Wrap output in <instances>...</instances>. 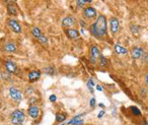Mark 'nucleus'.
I'll list each match as a JSON object with an SVG mask.
<instances>
[{
	"label": "nucleus",
	"instance_id": "nucleus-20",
	"mask_svg": "<svg viewBox=\"0 0 148 125\" xmlns=\"http://www.w3.org/2000/svg\"><path fill=\"white\" fill-rule=\"evenodd\" d=\"M32 33H33V35H34L36 38L39 37L40 33H42V31H40V29H39V28H37V27H35V28H33V29H32Z\"/></svg>",
	"mask_w": 148,
	"mask_h": 125
},
{
	"label": "nucleus",
	"instance_id": "nucleus-21",
	"mask_svg": "<svg viewBox=\"0 0 148 125\" xmlns=\"http://www.w3.org/2000/svg\"><path fill=\"white\" fill-rule=\"evenodd\" d=\"M130 30H131V33H134V35H138V33H139V28H138V26L136 25H131Z\"/></svg>",
	"mask_w": 148,
	"mask_h": 125
},
{
	"label": "nucleus",
	"instance_id": "nucleus-10",
	"mask_svg": "<svg viewBox=\"0 0 148 125\" xmlns=\"http://www.w3.org/2000/svg\"><path fill=\"white\" fill-rule=\"evenodd\" d=\"M7 3H8V7H7V9H8V13L10 14V15H13V16L17 15L18 11H17V8H16V5H14V2L13 1H8Z\"/></svg>",
	"mask_w": 148,
	"mask_h": 125
},
{
	"label": "nucleus",
	"instance_id": "nucleus-33",
	"mask_svg": "<svg viewBox=\"0 0 148 125\" xmlns=\"http://www.w3.org/2000/svg\"><path fill=\"white\" fill-rule=\"evenodd\" d=\"M100 105V107H105V105H103V103H100V105Z\"/></svg>",
	"mask_w": 148,
	"mask_h": 125
},
{
	"label": "nucleus",
	"instance_id": "nucleus-31",
	"mask_svg": "<svg viewBox=\"0 0 148 125\" xmlns=\"http://www.w3.org/2000/svg\"><path fill=\"white\" fill-rule=\"evenodd\" d=\"M142 125H148L147 120H143V123H142Z\"/></svg>",
	"mask_w": 148,
	"mask_h": 125
},
{
	"label": "nucleus",
	"instance_id": "nucleus-3",
	"mask_svg": "<svg viewBox=\"0 0 148 125\" xmlns=\"http://www.w3.org/2000/svg\"><path fill=\"white\" fill-rule=\"evenodd\" d=\"M9 94H10V97L13 98L14 100H22V92H21L19 89L11 87L9 89Z\"/></svg>",
	"mask_w": 148,
	"mask_h": 125
},
{
	"label": "nucleus",
	"instance_id": "nucleus-11",
	"mask_svg": "<svg viewBox=\"0 0 148 125\" xmlns=\"http://www.w3.org/2000/svg\"><path fill=\"white\" fill-rule=\"evenodd\" d=\"M65 33H66V35H67V37L69 38H72V40L77 38L79 37V32H78L76 29H68V30H66Z\"/></svg>",
	"mask_w": 148,
	"mask_h": 125
},
{
	"label": "nucleus",
	"instance_id": "nucleus-32",
	"mask_svg": "<svg viewBox=\"0 0 148 125\" xmlns=\"http://www.w3.org/2000/svg\"><path fill=\"white\" fill-rule=\"evenodd\" d=\"M145 81H146V83L148 84V75H146V77H145Z\"/></svg>",
	"mask_w": 148,
	"mask_h": 125
},
{
	"label": "nucleus",
	"instance_id": "nucleus-7",
	"mask_svg": "<svg viewBox=\"0 0 148 125\" xmlns=\"http://www.w3.org/2000/svg\"><path fill=\"white\" fill-rule=\"evenodd\" d=\"M5 67L7 71L10 72V73H15L17 71V65H16L15 62H13L12 60H7L5 62Z\"/></svg>",
	"mask_w": 148,
	"mask_h": 125
},
{
	"label": "nucleus",
	"instance_id": "nucleus-24",
	"mask_svg": "<svg viewBox=\"0 0 148 125\" xmlns=\"http://www.w3.org/2000/svg\"><path fill=\"white\" fill-rule=\"evenodd\" d=\"M131 111H132V113L134 115H140V110L137 109V107H131Z\"/></svg>",
	"mask_w": 148,
	"mask_h": 125
},
{
	"label": "nucleus",
	"instance_id": "nucleus-25",
	"mask_svg": "<svg viewBox=\"0 0 148 125\" xmlns=\"http://www.w3.org/2000/svg\"><path fill=\"white\" fill-rule=\"evenodd\" d=\"M92 1H77V5L80 7H83L86 3H91Z\"/></svg>",
	"mask_w": 148,
	"mask_h": 125
},
{
	"label": "nucleus",
	"instance_id": "nucleus-12",
	"mask_svg": "<svg viewBox=\"0 0 148 125\" xmlns=\"http://www.w3.org/2000/svg\"><path fill=\"white\" fill-rule=\"evenodd\" d=\"M3 49L4 51L7 52H14L17 50V46H16V44L14 42H7V44H4Z\"/></svg>",
	"mask_w": 148,
	"mask_h": 125
},
{
	"label": "nucleus",
	"instance_id": "nucleus-4",
	"mask_svg": "<svg viewBox=\"0 0 148 125\" xmlns=\"http://www.w3.org/2000/svg\"><path fill=\"white\" fill-rule=\"evenodd\" d=\"M110 28H111V32L113 33H116L119 32V29H120V23H119V20L116 18H113L110 19Z\"/></svg>",
	"mask_w": 148,
	"mask_h": 125
},
{
	"label": "nucleus",
	"instance_id": "nucleus-26",
	"mask_svg": "<svg viewBox=\"0 0 148 125\" xmlns=\"http://www.w3.org/2000/svg\"><path fill=\"white\" fill-rule=\"evenodd\" d=\"M99 58H100V60H101V65H103V66L106 65V64H107V60H106V58H105L104 56H102V55L99 57Z\"/></svg>",
	"mask_w": 148,
	"mask_h": 125
},
{
	"label": "nucleus",
	"instance_id": "nucleus-29",
	"mask_svg": "<svg viewBox=\"0 0 148 125\" xmlns=\"http://www.w3.org/2000/svg\"><path fill=\"white\" fill-rule=\"evenodd\" d=\"M105 114V112H104V110H101V111L99 112V114H98V117L99 118H101V117H103V115Z\"/></svg>",
	"mask_w": 148,
	"mask_h": 125
},
{
	"label": "nucleus",
	"instance_id": "nucleus-23",
	"mask_svg": "<svg viewBox=\"0 0 148 125\" xmlns=\"http://www.w3.org/2000/svg\"><path fill=\"white\" fill-rule=\"evenodd\" d=\"M93 86H95V84H94V82H93L91 79H90V80L87 82V87H88V89H89L91 93H93V89H92Z\"/></svg>",
	"mask_w": 148,
	"mask_h": 125
},
{
	"label": "nucleus",
	"instance_id": "nucleus-28",
	"mask_svg": "<svg viewBox=\"0 0 148 125\" xmlns=\"http://www.w3.org/2000/svg\"><path fill=\"white\" fill-rule=\"evenodd\" d=\"M49 100H51V102H56V95H51V97H49Z\"/></svg>",
	"mask_w": 148,
	"mask_h": 125
},
{
	"label": "nucleus",
	"instance_id": "nucleus-16",
	"mask_svg": "<svg viewBox=\"0 0 148 125\" xmlns=\"http://www.w3.org/2000/svg\"><path fill=\"white\" fill-rule=\"evenodd\" d=\"M114 51H116L118 54H123V55H125V54H126L128 52L127 49L125 48V47H123L120 44H116V45H114Z\"/></svg>",
	"mask_w": 148,
	"mask_h": 125
},
{
	"label": "nucleus",
	"instance_id": "nucleus-1",
	"mask_svg": "<svg viewBox=\"0 0 148 125\" xmlns=\"http://www.w3.org/2000/svg\"><path fill=\"white\" fill-rule=\"evenodd\" d=\"M90 33L94 37L101 38L106 35L107 33V20L105 16H99L97 21L90 27Z\"/></svg>",
	"mask_w": 148,
	"mask_h": 125
},
{
	"label": "nucleus",
	"instance_id": "nucleus-5",
	"mask_svg": "<svg viewBox=\"0 0 148 125\" xmlns=\"http://www.w3.org/2000/svg\"><path fill=\"white\" fill-rule=\"evenodd\" d=\"M83 15L87 19H93L97 15V11L93 7H87L83 10Z\"/></svg>",
	"mask_w": 148,
	"mask_h": 125
},
{
	"label": "nucleus",
	"instance_id": "nucleus-30",
	"mask_svg": "<svg viewBox=\"0 0 148 125\" xmlns=\"http://www.w3.org/2000/svg\"><path fill=\"white\" fill-rule=\"evenodd\" d=\"M97 90L98 91H103V89H102L101 86H97Z\"/></svg>",
	"mask_w": 148,
	"mask_h": 125
},
{
	"label": "nucleus",
	"instance_id": "nucleus-2",
	"mask_svg": "<svg viewBox=\"0 0 148 125\" xmlns=\"http://www.w3.org/2000/svg\"><path fill=\"white\" fill-rule=\"evenodd\" d=\"M25 120V113L20 109H17L12 113L11 121L14 125H21Z\"/></svg>",
	"mask_w": 148,
	"mask_h": 125
},
{
	"label": "nucleus",
	"instance_id": "nucleus-6",
	"mask_svg": "<svg viewBox=\"0 0 148 125\" xmlns=\"http://www.w3.org/2000/svg\"><path fill=\"white\" fill-rule=\"evenodd\" d=\"M9 27L12 29V31L15 33H21L22 32V28H21L20 24H19L16 20H8Z\"/></svg>",
	"mask_w": 148,
	"mask_h": 125
},
{
	"label": "nucleus",
	"instance_id": "nucleus-15",
	"mask_svg": "<svg viewBox=\"0 0 148 125\" xmlns=\"http://www.w3.org/2000/svg\"><path fill=\"white\" fill-rule=\"evenodd\" d=\"M74 24H75V20H74V18H72V17H66L62 21L63 27H71Z\"/></svg>",
	"mask_w": 148,
	"mask_h": 125
},
{
	"label": "nucleus",
	"instance_id": "nucleus-19",
	"mask_svg": "<svg viewBox=\"0 0 148 125\" xmlns=\"http://www.w3.org/2000/svg\"><path fill=\"white\" fill-rule=\"evenodd\" d=\"M65 120V116L61 113H57L56 115V122H63Z\"/></svg>",
	"mask_w": 148,
	"mask_h": 125
},
{
	"label": "nucleus",
	"instance_id": "nucleus-14",
	"mask_svg": "<svg viewBox=\"0 0 148 125\" xmlns=\"http://www.w3.org/2000/svg\"><path fill=\"white\" fill-rule=\"evenodd\" d=\"M101 56L100 54V50L97 46H92L91 47V58L93 60V62H96V59L98 57Z\"/></svg>",
	"mask_w": 148,
	"mask_h": 125
},
{
	"label": "nucleus",
	"instance_id": "nucleus-22",
	"mask_svg": "<svg viewBox=\"0 0 148 125\" xmlns=\"http://www.w3.org/2000/svg\"><path fill=\"white\" fill-rule=\"evenodd\" d=\"M45 73L49 74V75H53L54 69L52 68V67H47V68H45Z\"/></svg>",
	"mask_w": 148,
	"mask_h": 125
},
{
	"label": "nucleus",
	"instance_id": "nucleus-27",
	"mask_svg": "<svg viewBox=\"0 0 148 125\" xmlns=\"http://www.w3.org/2000/svg\"><path fill=\"white\" fill-rule=\"evenodd\" d=\"M95 105H96V98H93L92 100H90V105H91L92 107H95Z\"/></svg>",
	"mask_w": 148,
	"mask_h": 125
},
{
	"label": "nucleus",
	"instance_id": "nucleus-13",
	"mask_svg": "<svg viewBox=\"0 0 148 125\" xmlns=\"http://www.w3.org/2000/svg\"><path fill=\"white\" fill-rule=\"evenodd\" d=\"M29 80H30L31 82H35L37 80H39L40 77V72L38 71V70H35V71H32L29 73Z\"/></svg>",
	"mask_w": 148,
	"mask_h": 125
},
{
	"label": "nucleus",
	"instance_id": "nucleus-8",
	"mask_svg": "<svg viewBox=\"0 0 148 125\" xmlns=\"http://www.w3.org/2000/svg\"><path fill=\"white\" fill-rule=\"evenodd\" d=\"M143 54H144L143 53V49L140 48V47H134V48H132V50H131V57L133 59L140 58Z\"/></svg>",
	"mask_w": 148,
	"mask_h": 125
},
{
	"label": "nucleus",
	"instance_id": "nucleus-17",
	"mask_svg": "<svg viewBox=\"0 0 148 125\" xmlns=\"http://www.w3.org/2000/svg\"><path fill=\"white\" fill-rule=\"evenodd\" d=\"M80 116H81V115L75 116L74 118L71 119L67 124H69V125H71V124H74V125H81V124H83V122H84V121H83L82 119H80V120H79V117H80Z\"/></svg>",
	"mask_w": 148,
	"mask_h": 125
},
{
	"label": "nucleus",
	"instance_id": "nucleus-9",
	"mask_svg": "<svg viewBox=\"0 0 148 125\" xmlns=\"http://www.w3.org/2000/svg\"><path fill=\"white\" fill-rule=\"evenodd\" d=\"M28 112H29V115H30L32 118H38V116H39V112H40L39 107H35V105H32V107H30Z\"/></svg>",
	"mask_w": 148,
	"mask_h": 125
},
{
	"label": "nucleus",
	"instance_id": "nucleus-18",
	"mask_svg": "<svg viewBox=\"0 0 148 125\" xmlns=\"http://www.w3.org/2000/svg\"><path fill=\"white\" fill-rule=\"evenodd\" d=\"M37 38L40 40V42H42V44H49V40H47V38L45 35H42V33H40L39 37H37Z\"/></svg>",
	"mask_w": 148,
	"mask_h": 125
}]
</instances>
